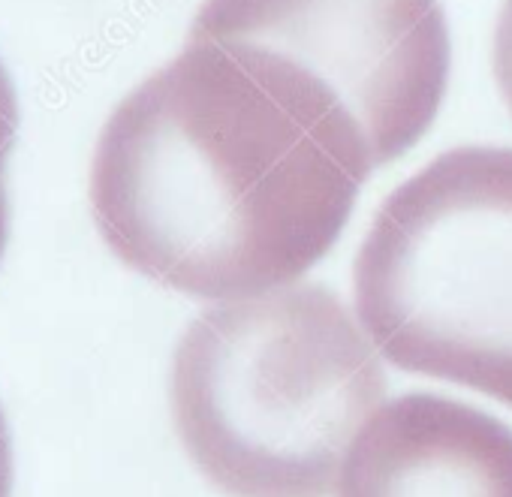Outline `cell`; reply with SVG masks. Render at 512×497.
Instances as JSON below:
<instances>
[{
	"label": "cell",
	"instance_id": "cell-4",
	"mask_svg": "<svg viewBox=\"0 0 512 497\" xmlns=\"http://www.w3.org/2000/svg\"><path fill=\"white\" fill-rule=\"evenodd\" d=\"M190 37L269 49L320 79L365 133L377 169L431 130L449 88L440 0H205Z\"/></svg>",
	"mask_w": 512,
	"mask_h": 497
},
{
	"label": "cell",
	"instance_id": "cell-6",
	"mask_svg": "<svg viewBox=\"0 0 512 497\" xmlns=\"http://www.w3.org/2000/svg\"><path fill=\"white\" fill-rule=\"evenodd\" d=\"M491 73H494V85L503 97V106L512 115V0H503L497 22H494Z\"/></svg>",
	"mask_w": 512,
	"mask_h": 497
},
{
	"label": "cell",
	"instance_id": "cell-1",
	"mask_svg": "<svg viewBox=\"0 0 512 497\" xmlns=\"http://www.w3.org/2000/svg\"><path fill=\"white\" fill-rule=\"evenodd\" d=\"M377 172L344 103L290 58L190 37L106 118L88 199L142 278L205 302L296 284Z\"/></svg>",
	"mask_w": 512,
	"mask_h": 497
},
{
	"label": "cell",
	"instance_id": "cell-9",
	"mask_svg": "<svg viewBox=\"0 0 512 497\" xmlns=\"http://www.w3.org/2000/svg\"><path fill=\"white\" fill-rule=\"evenodd\" d=\"M7 238H10V193L0 190V260L7 251Z\"/></svg>",
	"mask_w": 512,
	"mask_h": 497
},
{
	"label": "cell",
	"instance_id": "cell-2",
	"mask_svg": "<svg viewBox=\"0 0 512 497\" xmlns=\"http://www.w3.org/2000/svg\"><path fill=\"white\" fill-rule=\"evenodd\" d=\"M386 398L380 350L323 284L214 302L181 335L169 410L226 497H329Z\"/></svg>",
	"mask_w": 512,
	"mask_h": 497
},
{
	"label": "cell",
	"instance_id": "cell-8",
	"mask_svg": "<svg viewBox=\"0 0 512 497\" xmlns=\"http://www.w3.org/2000/svg\"><path fill=\"white\" fill-rule=\"evenodd\" d=\"M13 476H16V461H13V437L7 416L0 410V497H13Z\"/></svg>",
	"mask_w": 512,
	"mask_h": 497
},
{
	"label": "cell",
	"instance_id": "cell-3",
	"mask_svg": "<svg viewBox=\"0 0 512 497\" xmlns=\"http://www.w3.org/2000/svg\"><path fill=\"white\" fill-rule=\"evenodd\" d=\"M356 317L389 365L512 407V148L437 154L374 211Z\"/></svg>",
	"mask_w": 512,
	"mask_h": 497
},
{
	"label": "cell",
	"instance_id": "cell-7",
	"mask_svg": "<svg viewBox=\"0 0 512 497\" xmlns=\"http://www.w3.org/2000/svg\"><path fill=\"white\" fill-rule=\"evenodd\" d=\"M19 133V100L10 73L0 64V190H7V163Z\"/></svg>",
	"mask_w": 512,
	"mask_h": 497
},
{
	"label": "cell",
	"instance_id": "cell-5",
	"mask_svg": "<svg viewBox=\"0 0 512 497\" xmlns=\"http://www.w3.org/2000/svg\"><path fill=\"white\" fill-rule=\"evenodd\" d=\"M335 497H512V428L455 398L401 395L356 434Z\"/></svg>",
	"mask_w": 512,
	"mask_h": 497
}]
</instances>
